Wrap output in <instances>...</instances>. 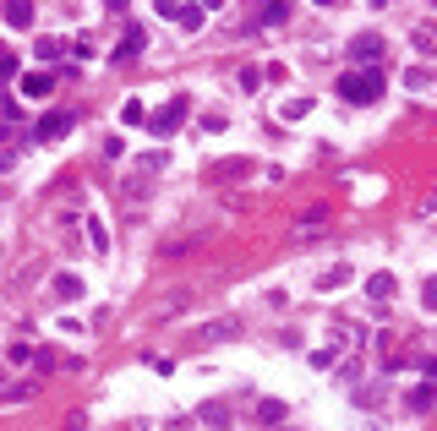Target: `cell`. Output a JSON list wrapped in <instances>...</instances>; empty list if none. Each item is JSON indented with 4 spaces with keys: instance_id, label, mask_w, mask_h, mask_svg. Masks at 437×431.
Here are the masks:
<instances>
[{
    "instance_id": "7",
    "label": "cell",
    "mask_w": 437,
    "mask_h": 431,
    "mask_svg": "<svg viewBox=\"0 0 437 431\" xmlns=\"http://www.w3.org/2000/svg\"><path fill=\"white\" fill-rule=\"evenodd\" d=\"M355 61H377V39H372V33L355 39Z\"/></svg>"
},
{
    "instance_id": "8",
    "label": "cell",
    "mask_w": 437,
    "mask_h": 431,
    "mask_svg": "<svg viewBox=\"0 0 437 431\" xmlns=\"http://www.w3.org/2000/svg\"><path fill=\"white\" fill-rule=\"evenodd\" d=\"M339 284H350V267H328L323 273V289H339Z\"/></svg>"
},
{
    "instance_id": "9",
    "label": "cell",
    "mask_w": 437,
    "mask_h": 431,
    "mask_svg": "<svg viewBox=\"0 0 437 431\" xmlns=\"http://www.w3.org/2000/svg\"><path fill=\"white\" fill-rule=\"evenodd\" d=\"M175 22H181V28H203V11H197V6H181V11H175Z\"/></svg>"
},
{
    "instance_id": "6",
    "label": "cell",
    "mask_w": 437,
    "mask_h": 431,
    "mask_svg": "<svg viewBox=\"0 0 437 431\" xmlns=\"http://www.w3.org/2000/svg\"><path fill=\"white\" fill-rule=\"evenodd\" d=\"M366 295H372V301H388V295H394V279H388V273H372V279H366Z\"/></svg>"
},
{
    "instance_id": "4",
    "label": "cell",
    "mask_w": 437,
    "mask_h": 431,
    "mask_svg": "<svg viewBox=\"0 0 437 431\" xmlns=\"http://www.w3.org/2000/svg\"><path fill=\"white\" fill-rule=\"evenodd\" d=\"M49 87H55V77H49V71H28V77H22V93H28V99H44Z\"/></svg>"
},
{
    "instance_id": "11",
    "label": "cell",
    "mask_w": 437,
    "mask_h": 431,
    "mask_svg": "<svg viewBox=\"0 0 437 431\" xmlns=\"http://www.w3.org/2000/svg\"><path fill=\"white\" fill-rule=\"evenodd\" d=\"M317 6H333V0H317Z\"/></svg>"
},
{
    "instance_id": "3",
    "label": "cell",
    "mask_w": 437,
    "mask_h": 431,
    "mask_svg": "<svg viewBox=\"0 0 437 431\" xmlns=\"http://www.w3.org/2000/svg\"><path fill=\"white\" fill-rule=\"evenodd\" d=\"M66 126H71V115H44L33 137H39V142H55V137H66Z\"/></svg>"
},
{
    "instance_id": "2",
    "label": "cell",
    "mask_w": 437,
    "mask_h": 431,
    "mask_svg": "<svg viewBox=\"0 0 437 431\" xmlns=\"http://www.w3.org/2000/svg\"><path fill=\"white\" fill-rule=\"evenodd\" d=\"M181 115H186V99H175V104H169V109H159V115L148 121V131H153V137H169V131L181 126Z\"/></svg>"
},
{
    "instance_id": "12",
    "label": "cell",
    "mask_w": 437,
    "mask_h": 431,
    "mask_svg": "<svg viewBox=\"0 0 437 431\" xmlns=\"http://www.w3.org/2000/svg\"><path fill=\"white\" fill-rule=\"evenodd\" d=\"M208 6H219V0H208Z\"/></svg>"
},
{
    "instance_id": "1",
    "label": "cell",
    "mask_w": 437,
    "mask_h": 431,
    "mask_svg": "<svg viewBox=\"0 0 437 431\" xmlns=\"http://www.w3.org/2000/svg\"><path fill=\"white\" fill-rule=\"evenodd\" d=\"M377 93H383V71H350V77H339V99L345 104H372Z\"/></svg>"
},
{
    "instance_id": "5",
    "label": "cell",
    "mask_w": 437,
    "mask_h": 431,
    "mask_svg": "<svg viewBox=\"0 0 437 431\" xmlns=\"http://www.w3.org/2000/svg\"><path fill=\"white\" fill-rule=\"evenodd\" d=\"M6 22L11 28H28L33 22V0H6Z\"/></svg>"
},
{
    "instance_id": "10",
    "label": "cell",
    "mask_w": 437,
    "mask_h": 431,
    "mask_svg": "<svg viewBox=\"0 0 437 431\" xmlns=\"http://www.w3.org/2000/svg\"><path fill=\"white\" fill-rule=\"evenodd\" d=\"M55 295H66V301H71V295H83V284H77V279H55Z\"/></svg>"
}]
</instances>
